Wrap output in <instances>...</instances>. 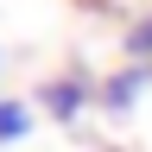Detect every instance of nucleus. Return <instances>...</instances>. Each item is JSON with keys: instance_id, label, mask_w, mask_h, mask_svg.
<instances>
[{"instance_id": "obj_3", "label": "nucleus", "mask_w": 152, "mask_h": 152, "mask_svg": "<svg viewBox=\"0 0 152 152\" xmlns=\"http://www.w3.org/2000/svg\"><path fill=\"white\" fill-rule=\"evenodd\" d=\"M32 133V108L26 102H0V146H19Z\"/></svg>"}, {"instance_id": "obj_2", "label": "nucleus", "mask_w": 152, "mask_h": 152, "mask_svg": "<svg viewBox=\"0 0 152 152\" xmlns=\"http://www.w3.org/2000/svg\"><path fill=\"white\" fill-rule=\"evenodd\" d=\"M146 89H152V64H127V70H114V76L95 83V108L102 114H127Z\"/></svg>"}, {"instance_id": "obj_5", "label": "nucleus", "mask_w": 152, "mask_h": 152, "mask_svg": "<svg viewBox=\"0 0 152 152\" xmlns=\"http://www.w3.org/2000/svg\"><path fill=\"white\" fill-rule=\"evenodd\" d=\"M102 152H121V146H102Z\"/></svg>"}, {"instance_id": "obj_1", "label": "nucleus", "mask_w": 152, "mask_h": 152, "mask_svg": "<svg viewBox=\"0 0 152 152\" xmlns=\"http://www.w3.org/2000/svg\"><path fill=\"white\" fill-rule=\"evenodd\" d=\"M38 108H45L57 127H76V121L95 108V83H89L83 70H64V76H51V83L38 89Z\"/></svg>"}, {"instance_id": "obj_4", "label": "nucleus", "mask_w": 152, "mask_h": 152, "mask_svg": "<svg viewBox=\"0 0 152 152\" xmlns=\"http://www.w3.org/2000/svg\"><path fill=\"white\" fill-rule=\"evenodd\" d=\"M121 45H127V57H133V64H152V13H140V19H133Z\"/></svg>"}]
</instances>
